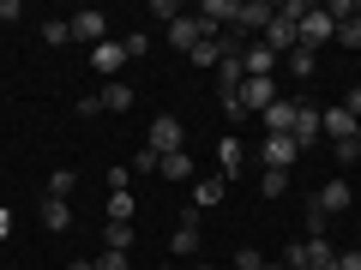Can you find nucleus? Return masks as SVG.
Segmentation results:
<instances>
[{
	"label": "nucleus",
	"mask_w": 361,
	"mask_h": 270,
	"mask_svg": "<svg viewBox=\"0 0 361 270\" xmlns=\"http://www.w3.org/2000/svg\"><path fill=\"white\" fill-rule=\"evenodd\" d=\"M151 18H163V30H169L180 18V6H175V0H151Z\"/></svg>",
	"instance_id": "34"
},
{
	"label": "nucleus",
	"mask_w": 361,
	"mask_h": 270,
	"mask_svg": "<svg viewBox=\"0 0 361 270\" xmlns=\"http://www.w3.org/2000/svg\"><path fill=\"white\" fill-rule=\"evenodd\" d=\"M97 96H103V108H115V115H127V108H133V84H121V78H115V84H103Z\"/></svg>",
	"instance_id": "18"
},
{
	"label": "nucleus",
	"mask_w": 361,
	"mask_h": 270,
	"mask_svg": "<svg viewBox=\"0 0 361 270\" xmlns=\"http://www.w3.org/2000/svg\"><path fill=\"white\" fill-rule=\"evenodd\" d=\"M121 49H127V60H145V54H151V37H145V30H127Z\"/></svg>",
	"instance_id": "27"
},
{
	"label": "nucleus",
	"mask_w": 361,
	"mask_h": 270,
	"mask_svg": "<svg viewBox=\"0 0 361 270\" xmlns=\"http://www.w3.org/2000/svg\"><path fill=\"white\" fill-rule=\"evenodd\" d=\"M6 234H13V210H0V240H6Z\"/></svg>",
	"instance_id": "39"
},
{
	"label": "nucleus",
	"mask_w": 361,
	"mask_h": 270,
	"mask_svg": "<svg viewBox=\"0 0 361 270\" xmlns=\"http://www.w3.org/2000/svg\"><path fill=\"white\" fill-rule=\"evenodd\" d=\"M319 127H325V139H331V144H343V139H361V120L349 115L343 103H337V108H325V115H319Z\"/></svg>",
	"instance_id": "7"
},
{
	"label": "nucleus",
	"mask_w": 361,
	"mask_h": 270,
	"mask_svg": "<svg viewBox=\"0 0 361 270\" xmlns=\"http://www.w3.org/2000/svg\"><path fill=\"white\" fill-rule=\"evenodd\" d=\"M42 42H49V49H61V42H73V25H66V18H49V25H42Z\"/></svg>",
	"instance_id": "26"
},
{
	"label": "nucleus",
	"mask_w": 361,
	"mask_h": 270,
	"mask_svg": "<svg viewBox=\"0 0 361 270\" xmlns=\"http://www.w3.org/2000/svg\"><path fill=\"white\" fill-rule=\"evenodd\" d=\"M42 229L66 234V229H73V205H66V198H42Z\"/></svg>",
	"instance_id": "15"
},
{
	"label": "nucleus",
	"mask_w": 361,
	"mask_h": 270,
	"mask_svg": "<svg viewBox=\"0 0 361 270\" xmlns=\"http://www.w3.org/2000/svg\"><path fill=\"white\" fill-rule=\"evenodd\" d=\"M169 252L175 258H199V222H180L175 240H169Z\"/></svg>",
	"instance_id": "16"
},
{
	"label": "nucleus",
	"mask_w": 361,
	"mask_h": 270,
	"mask_svg": "<svg viewBox=\"0 0 361 270\" xmlns=\"http://www.w3.org/2000/svg\"><path fill=\"white\" fill-rule=\"evenodd\" d=\"M259 120H265V139H277V132H289V127H295V96H277V103H271V108H265Z\"/></svg>",
	"instance_id": "11"
},
{
	"label": "nucleus",
	"mask_w": 361,
	"mask_h": 270,
	"mask_svg": "<svg viewBox=\"0 0 361 270\" xmlns=\"http://www.w3.org/2000/svg\"><path fill=\"white\" fill-rule=\"evenodd\" d=\"M66 270H97V258H73V264H66Z\"/></svg>",
	"instance_id": "40"
},
{
	"label": "nucleus",
	"mask_w": 361,
	"mask_h": 270,
	"mask_svg": "<svg viewBox=\"0 0 361 270\" xmlns=\"http://www.w3.org/2000/svg\"><path fill=\"white\" fill-rule=\"evenodd\" d=\"M157 174H163V180H193V156H187V150H169Z\"/></svg>",
	"instance_id": "17"
},
{
	"label": "nucleus",
	"mask_w": 361,
	"mask_h": 270,
	"mask_svg": "<svg viewBox=\"0 0 361 270\" xmlns=\"http://www.w3.org/2000/svg\"><path fill=\"white\" fill-rule=\"evenodd\" d=\"M18 18H25V6L18 0H0V25H18Z\"/></svg>",
	"instance_id": "36"
},
{
	"label": "nucleus",
	"mask_w": 361,
	"mask_h": 270,
	"mask_svg": "<svg viewBox=\"0 0 361 270\" xmlns=\"http://www.w3.org/2000/svg\"><path fill=\"white\" fill-rule=\"evenodd\" d=\"M295 37H301V49H313V54H319L325 42L337 37V18L325 13V6H313V13H307V18H301V25H295Z\"/></svg>",
	"instance_id": "2"
},
{
	"label": "nucleus",
	"mask_w": 361,
	"mask_h": 270,
	"mask_svg": "<svg viewBox=\"0 0 361 270\" xmlns=\"http://www.w3.org/2000/svg\"><path fill=\"white\" fill-rule=\"evenodd\" d=\"M307 13H313L307 0H283V6H277V18H283V25H301V18H307Z\"/></svg>",
	"instance_id": "30"
},
{
	"label": "nucleus",
	"mask_w": 361,
	"mask_h": 270,
	"mask_svg": "<svg viewBox=\"0 0 361 270\" xmlns=\"http://www.w3.org/2000/svg\"><path fill=\"white\" fill-rule=\"evenodd\" d=\"M127 186H133V168L115 162V168H109V193H127Z\"/></svg>",
	"instance_id": "33"
},
{
	"label": "nucleus",
	"mask_w": 361,
	"mask_h": 270,
	"mask_svg": "<svg viewBox=\"0 0 361 270\" xmlns=\"http://www.w3.org/2000/svg\"><path fill=\"white\" fill-rule=\"evenodd\" d=\"M145 144H151L157 156H169V150H187V132H180L175 115H157V120H151V139H145Z\"/></svg>",
	"instance_id": "5"
},
{
	"label": "nucleus",
	"mask_w": 361,
	"mask_h": 270,
	"mask_svg": "<svg viewBox=\"0 0 361 270\" xmlns=\"http://www.w3.org/2000/svg\"><path fill=\"white\" fill-rule=\"evenodd\" d=\"M169 42H175L180 54H193L199 42H205V30H199V18H193V13H180L175 25H169Z\"/></svg>",
	"instance_id": "12"
},
{
	"label": "nucleus",
	"mask_w": 361,
	"mask_h": 270,
	"mask_svg": "<svg viewBox=\"0 0 361 270\" xmlns=\"http://www.w3.org/2000/svg\"><path fill=\"white\" fill-rule=\"evenodd\" d=\"M241 162H247L241 139H235V132H223V139H217V174L229 180V186H235V174H241Z\"/></svg>",
	"instance_id": "9"
},
{
	"label": "nucleus",
	"mask_w": 361,
	"mask_h": 270,
	"mask_svg": "<svg viewBox=\"0 0 361 270\" xmlns=\"http://www.w3.org/2000/svg\"><path fill=\"white\" fill-rule=\"evenodd\" d=\"M349 180H325L319 193H313V210H325V217H337V210H349Z\"/></svg>",
	"instance_id": "10"
},
{
	"label": "nucleus",
	"mask_w": 361,
	"mask_h": 270,
	"mask_svg": "<svg viewBox=\"0 0 361 270\" xmlns=\"http://www.w3.org/2000/svg\"><path fill=\"white\" fill-rule=\"evenodd\" d=\"M157 168H163V156H157L151 144H139V150H133V174H157Z\"/></svg>",
	"instance_id": "25"
},
{
	"label": "nucleus",
	"mask_w": 361,
	"mask_h": 270,
	"mask_svg": "<svg viewBox=\"0 0 361 270\" xmlns=\"http://www.w3.org/2000/svg\"><path fill=\"white\" fill-rule=\"evenodd\" d=\"M235 270H265V252H259V246H241V252H235Z\"/></svg>",
	"instance_id": "31"
},
{
	"label": "nucleus",
	"mask_w": 361,
	"mask_h": 270,
	"mask_svg": "<svg viewBox=\"0 0 361 270\" xmlns=\"http://www.w3.org/2000/svg\"><path fill=\"white\" fill-rule=\"evenodd\" d=\"M66 25H73V42H85V49H97V42H109V13H97V6H85V13H73Z\"/></svg>",
	"instance_id": "3"
},
{
	"label": "nucleus",
	"mask_w": 361,
	"mask_h": 270,
	"mask_svg": "<svg viewBox=\"0 0 361 270\" xmlns=\"http://www.w3.org/2000/svg\"><path fill=\"white\" fill-rule=\"evenodd\" d=\"M265 270H289V264H271V258H265Z\"/></svg>",
	"instance_id": "41"
},
{
	"label": "nucleus",
	"mask_w": 361,
	"mask_h": 270,
	"mask_svg": "<svg viewBox=\"0 0 361 270\" xmlns=\"http://www.w3.org/2000/svg\"><path fill=\"white\" fill-rule=\"evenodd\" d=\"M259 193H265V198H283L289 193V174H283V168H265V174H259Z\"/></svg>",
	"instance_id": "23"
},
{
	"label": "nucleus",
	"mask_w": 361,
	"mask_h": 270,
	"mask_svg": "<svg viewBox=\"0 0 361 270\" xmlns=\"http://www.w3.org/2000/svg\"><path fill=\"white\" fill-rule=\"evenodd\" d=\"M331 42H343V49H361V18H337V37Z\"/></svg>",
	"instance_id": "29"
},
{
	"label": "nucleus",
	"mask_w": 361,
	"mask_h": 270,
	"mask_svg": "<svg viewBox=\"0 0 361 270\" xmlns=\"http://www.w3.org/2000/svg\"><path fill=\"white\" fill-rule=\"evenodd\" d=\"M271 18H277V6H271V0H241V6H235V37H265V30H271Z\"/></svg>",
	"instance_id": "1"
},
{
	"label": "nucleus",
	"mask_w": 361,
	"mask_h": 270,
	"mask_svg": "<svg viewBox=\"0 0 361 270\" xmlns=\"http://www.w3.org/2000/svg\"><path fill=\"white\" fill-rule=\"evenodd\" d=\"M73 186H78V168H54L49 174V198H73Z\"/></svg>",
	"instance_id": "21"
},
{
	"label": "nucleus",
	"mask_w": 361,
	"mask_h": 270,
	"mask_svg": "<svg viewBox=\"0 0 361 270\" xmlns=\"http://www.w3.org/2000/svg\"><path fill=\"white\" fill-rule=\"evenodd\" d=\"M109 222H133V193H109Z\"/></svg>",
	"instance_id": "24"
},
{
	"label": "nucleus",
	"mask_w": 361,
	"mask_h": 270,
	"mask_svg": "<svg viewBox=\"0 0 361 270\" xmlns=\"http://www.w3.org/2000/svg\"><path fill=\"white\" fill-rule=\"evenodd\" d=\"M223 193H229V180H223V174H205V180H193V210H211V205H223Z\"/></svg>",
	"instance_id": "14"
},
{
	"label": "nucleus",
	"mask_w": 361,
	"mask_h": 270,
	"mask_svg": "<svg viewBox=\"0 0 361 270\" xmlns=\"http://www.w3.org/2000/svg\"><path fill=\"white\" fill-rule=\"evenodd\" d=\"M343 108H349V115L361 120V84H355V90H349V96H343Z\"/></svg>",
	"instance_id": "38"
},
{
	"label": "nucleus",
	"mask_w": 361,
	"mask_h": 270,
	"mask_svg": "<svg viewBox=\"0 0 361 270\" xmlns=\"http://www.w3.org/2000/svg\"><path fill=\"white\" fill-rule=\"evenodd\" d=\"M241 66H247V78H271V72H277V66H283V60H277V54H271L265 42H247Z\"/></svg>",
	"instance_id": "13"
},
{
	"label": "nucleus",
	"mask_w": 361,
	"mask_h": 270,
	"mask_svg": "<svg viewBox=\"0 0 361 270\" xmlns=\"http://www.w3.org/2000/svg\"><path fill=\"white\" fill-rule=\"evenodd\" d=\"M103 246L109 252H133V222H103Z\"/></svg>",
	"instance_id": "19"
},
{
	"label": "nucleus",
	"mask_w": 361,
	"mask_h": 270,
	"mask_svg": "<svg viewBox=\"0 0 361 270\" xmlns=\"http://www.w3.org/2000/svg\"><path fill=\"white\" fill-rule=\"evenodd\" d=\"M90 66H97V72H103L109 84H115V72H121V66H127V49H121V37L97 42V49H90Z\"/></svg>",
	"instance_id": "8"
},
{
	"label": "nucleus",
	"mask_w": 361,
	"mask_h": 270,
	"mask_svg": "<svg viewBox=\"0 0 361 270\" xmlns=\"http://www.w3.org/2000/svg\"><path fill=\"white\" fill-rule=\"evenodd\" d=\"M187 60H193V66H217V60H223V37H205L193 54H187Z\"/></svg>",
	"instance_id": "22"
},
{
	"label": "nucleus",
	"mask_w": 361,
	"mask_h": 270,
	"mask_svg": "<svg viewBox=\"0 0 361 270\" xmlns=\"http://www.w3.org/2000/svg\"><path fill=\"white\" fill-rule=\"evenodd\" d=\"M331 156H337V162H355V156H361V139H343V144H331Z\"/></svg>",
	"instance_id": "35"
},
{
	"label": "nucleus",
	"mask_w": 361,
	"mask_h": 270,
	"mask_svg": "<svg viewBox=\"0 0 361 270\" xmlns=\"http://www.w3.org/2000/svg\"><path fill=\"white\" fill-rule=\"evenodd\" d=\"M295 156H301V144L289 139V132H277V139L259 144V162H265V168H283V174H289V162H295Z\"/></svg>",
	"instance_id": "6"
},
{
	"label": "nucleus",
	"mask_w": 361,
	"mask_h": 270,
	"mask_svg": "<svg viewBox=\"0 0 361 270\" xmlns=\"http://www.w3.org/2000/svg\"><path fill=\"white\" fill-rule=\"evenodd\" d=\"M331 270H361V252H337V264Z\"/></svg>",
	"instance_id": "37"
},
{
	"label": "nucleus",
	"mask_w": 361,
	"mask_h": 270,
	"mask_svg": "<svg viewBox=\"0 0 361 270\" xmlns=\"http://www.w3.org/2000/svg\"><path fill=\"white\" fill-rule=\"evenodd\" d=\"M277 264H289V270H307V240H289L283 252H277Z\"/></svg>",
	"instance_id": "28"
},
{
	"label": "nucleus",
	"mask_w": 361,
	"mask_h": 270,
	"mask_svg": "<svg viewBox=\"0 0 361 270\" xmlns=\"http://www.w3.org/2000/svg\"><path fill=\"white\" fill-rule=\"evenodd\" d=\"M319 115H325V108H313L307 96H295V127H289V139H295L301 150H307V144H319V139H325V127H319Z\"/></svg>",
	"instance_id": "4"
},
{
	"label": "nucleus",
	"mask_w": 361,
	"mask_h": 270,
	"mask_svg": "<svg viewBox=\"0 0 361 270\" xmlns=\"http://www.w3.org/2000/svg\"><path fill=\"white\" fill-rule=\"evenodd\" d=\"M157 270H175V264H157Z\"/></svg>",
	"instance_id": "42"
},
{
	"label": "nucleus",
	"mask_w": 361,
	"mask_h": 270,
	"mask_svg": "<svg viewBox=\"0 0 361 270\" xmlns=\"http://www.w3.org/2000/svg\"><path fill=\"white\" fill-rule=\"evenodd\" d=\"M97 270H133V258H127V252H109V246H103V252H97Z\"/></svg>",
	"instance_id": "32"
},
{
	"label": "nucleus",
	"mask_w": 361,
	"mask_h": 270,
	"mask_svg": "<svg viewBox=\"0 0 361 270\" xmlns=\"http://www.w3.org/2000/svg\"><path fill=\"white\" fill-rule=\"evenodd\" d=\"M283 72H295V78H313V72H319V54H313V49H295V54H283Z\"/></svg>",
	"instance_id": "20"
}]
</instances>
